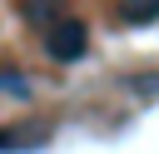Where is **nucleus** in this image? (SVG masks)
Instances as JSON below:
<instances>
[{
  "label": "nucleus",
  "mask_w": 159,
  "mask_h": 154,
  "mask_svg": "<svg viewBox=\"0 0 159 154\" xmlns=\"http://www.w3.org/2000/svg\"><path fill=\"white\" fill-rule=\"evenodd\" d=\"M45 50H50V60L75 65V60L89 50V30H84V20H55V25L45 30Z\"/></svg>",
  "instance_id": "1"
},
{
  "label": "nucleus",
  "mask_w": 159,
  "mask_h": 154,
  "mask_svg": "<svg viewBox=\"0 0 159 154\" xmlns=\"http://www.w3.org/2000/svg\"><path fill=\"white\" fill-rule=\"evenodd\" d=\"M119 20L124 25H149V20H159V0H119Z\"/></svg>",
  "instance_id": "2"
}]
</instances>
